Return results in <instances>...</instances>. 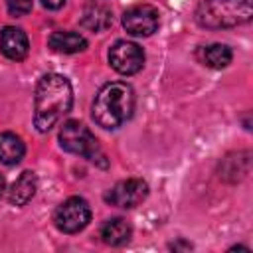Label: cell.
<instances>
[{"label":"cell","mask_w":253,"mask_h":253,"mask_svg":"<svg viewBox=\"0 0 253 253\" xmlns=\"http://www.w3.org/2000/svg\"><path fill=\"white\" fill-rule=\"evenodd\" d=\"M6 6L12 16H26L32 12L34 0H6Z\"/></svg>","instance_id":"obj_16"},{"label":"cell","mask_w":253,"mask_h":253,"mask_svg":"<svg viewBox=\"0 0 253 253\" xmlns=\"http://www.w3.org/2000/svg\"><path fill=\"white\" fill-rule=\"evenodd\" d=\"M2 192H4V178L0 176V196H2Z\"/></svg>","instance_id":"obj_18"},{"label":"cell","mask_w":253,"mask_h":253,"mask_svg":"<svg viewBox=\"0 0 253 253\" xmlns=\"http://www.w3.org/2000/svg\"><path fill=\"white\" fill-rule=\"evenodd\" d=\"M63 2H65V0H42V4H43L45 8H49V10H55V8L63 6Z\"/></svg>","instance_id":"obj_17"},{"label":"cell","mask_w":253,"mask_h":253,"mask_svg":"<svg viewBox=\"0 0 253 253\" xmlns=\"http://www.w3.org/2000/svg\"><path fill=\"white\" fill-rule=\"evenodd\" d=\"M158 22H160L158 10L150 4H136L123 14L125 30L138 38H146V36L154 34L158 28Z\"/></svg>","instance_id":"obj_8"},{"label":"cell","mask_w":253,"mask_h":253,"mask_svg":"<svg viewBox=\"0 0 253 253\" xmlns=\"http://www.w3.org/2000/svg\"><path fill=\"white\" fill-rule=\"evenodd\" d=\"M73 89L59 73H47L38 81L34 95V125L40 132L51 130L71 111Z\"/></svg>","instance_id":"obj_1"},{"label":"cell","mask_w":253,"mask_h":253,"mask_svg":"<svg viewBox=\"0 0 253 253\" xmlns=\"http://www.w3.org/2000/svg\"><path fill=\"white\" fill-rule=\"evenodd\" d=\"M59 144L63 150L83 156L99 166H107V158L95 138V134L79 121H67L59 128Z\"/></svg>","instance_id":"obj_4"},{"label":"cell","mask_w":253,"mask_h":253,"mask_svg":"<svg viewBox=\"0 0 253 253\" xmlns=\"http://www.w3.org/2000/svg\"><path fill=\"white\" fill-rule=\"evenodd\" d=\"M130 233H132V229L126 223V219H123V217H113V219L105 221L101 227V237L107 245H123L130 239Z\"/></svg>","instance_id":"obj_14"},{"label":"cell","mask_w":253,"mask_h":253,"mask_svg":"<svg viewBox=\"0 0 253 253\" xmlns=\"http://www.w3.org/2000/svg\"><path fill=\"white\" fill-rule=\"evenodd\" d=\"M55 227L63 233H77L91 221V208L83 198H67L53 213Z\"/></svg>","instance_id":"obj_5"},{"label":"cell","mask_w":253,"mask_h":253,"mask_svg":"<svg viewBox=\"0 0 253 253\" xmlns=\"http://www.w3.org/2000/svg\"><path fill=\"white\" fill-rule=\"evenodd\" d=\"M47 42L49 47L57 53H77L87 47V40L77 32H53Z\"/></svg>","instance_id":"obj_12"},{"label":"cell","mask_w":253,"mask_h":253,"mask_svg":"<svg viewBox=\"0 0 253 253\" xmlns=\"http://www.w3.org/2000/svg\"><path fill=\"white\" fill-rule=\"evenodd\" d=\"M26 154L24 140L14 132H0V162L6 166L18 164Z\"/></svg>","instance_id":"obj_11"},{"label":"cell","mask_w":253,"mask_h":253,"mask_svg":"<svg viewBox=\"0 0 253 253\" xmlns=\"http://www.w3.org/2000/svg\"><path fill=\"white\" fill-rule=\"evenodd\" d=\"M200 61L211 69H223L231 63V49L225 45V43H211V45H206L200 49Z\"/></svg>","instance_id":"obj_13"},{"label":"cell","mask_w":253,"mask_h":253,"mask_svg":"<svg viewBox=\"0 0 253 253\" xmlns=\"http://www.w3.org/2000/svg\"><path fill=\"white\" fill-rule=\"evenodd\" d=\"M81 24L93 32H101L105 28H109L113 24V16L111 10L105 6H89L81 18Z\"/></svg>","instance_id":"obj_15"},{"label":"cell","mask_w":253,"mask_h":253,"mask_svg":"<svg viewBox=\"0 0 253 253\" xmlns=\"http://www.w3.org/2000/svg\"><path fill=\"white\" fill-rule=\"evenodd\" d=\"M109 63L121 75H134L144 65V51L134 42H115L109 49Z\"/></svg>","instance_id":"obj_6"},{"label":"cell","mask_w":253,"mask_h":253,"mask_svg":"<svg viewBox=\"0 0 253 253\" xmlns=\"http://www.w3.org/2000/svg\"><path fill=\"white\" fill-rule=\"evenodd\" d=\"M30 43H28V36L14 26H6L0 32V51L14 61H22L28 55Z\"/></svg>","instance_id":"obj_9"},{"label":"cell","mask_w":253,"mask_h":253,"mask_svg":"<svg viewBox=\"0 0 253 253\" xmlns=\"http://www.w3.org/2000/svg\"><path fill=\"white\" fill-rule=\"evenodd\" d=\"M134 91L123 81H111L99 89L93 101V119L103 128H117L130 119Z\"/></svg>","instance_id":"obj_2"},{"label":"cell","mask_w":253,"mask_h":253,"mask_svg":"<svg viewBox=\"0 0 253 253\" xmlns=\"http://www.w3.org/2000/svg\"><path fill=\"white\" fill-rule=\"evenodd\" d=\"M148 196V184L140 178H126L117 182L105 196V200L111 206L117 208H134L140 202H144Z\"/></svg>","instance_id":"obj_7"},{"label":"cell","mask_w":253,"mask_h":253,"mask_svg":"<svg viewBox=\"0 0 253 253\" xmlns=\"http://www.w3.org/2000/svg\"><path fill=\"white\" fill-rule=\"evenodd\" d=\"M36 188H38V178H36V174L30 172V170H26V172H22V174L16 178V182L10 186V190H8V202H10L12 206H24V204H28V202L34 198Z\"/></svg>","instance_id":"obj_10"},{"label":"cell","mask_w":253,"mask_h":253,"mask_svg":"<svg viewBox=\"0 0 253 253\" xmlns=\"http://www.w3.org/2000/svg\"><path fill=\"white\" fill-rule=\"evenodd\" d=\"M251 20L249 0H202L196 10V22L202 28H235Z\"/></svg>","instance_id":"obj_3"}]
</instances>
